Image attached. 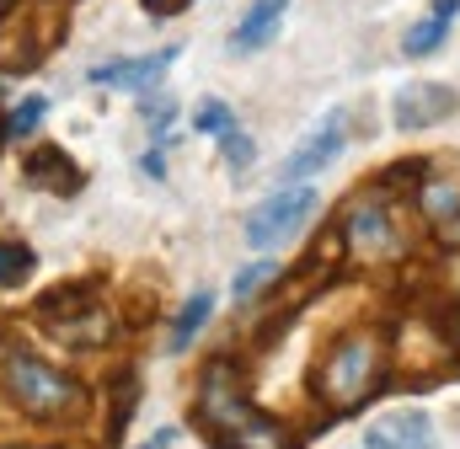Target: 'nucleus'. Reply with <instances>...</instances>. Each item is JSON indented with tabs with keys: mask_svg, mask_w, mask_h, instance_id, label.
<instances>
[{
	"mask_svg": "<svg viewBox=\"0 0 460 449\" xmlns=\"http://www.w3.org/2000/svg\"><path fill=\"white\" fill-rule=\"evenodd\" d=\"M193 423H199L220 449H295V439H289L273 418H262V412L246 401V391L235 385V369H230L226 358L209 364V374H204V385H199Z\"/></svg>",
	"mask_w": 460,
	"mask_h": 449,
	"instance_id": "obj_1",
	"label": "nucleus"
},
{
	"mask_svg": "<svg viewBox=\"0 0 460 449\" xmlns=\"http://www.w3.org/2000/svg\"><path fill=\"white\" fill-rule=\"evenodd\" d=\"M0 391L27 418H43V423H65L86 407L81 385L70 374H59L54 364H43L27 342H16V332H0Z\"/></svg>",
	"mask_w": 460,
	"mask_h": 449,
	"instance_id": "obj_2",
	"label": "nucleus"
},
{
	"mask_svg": "<svg viewBox=\"0 0 460 449\" xmlns=\"http://www.w3.org/2000/svg\"><path fill=\"white\" fill-rule=\"evenodd\" d=\"M385 374V353H380V337L369 332H348L343 342L327 348L322 369H316V391L332 401V407H358Z\"/></svg>",
	"mask_w": 460,
	"mask_h": 449,
	"instance_id": "obj_3",
	"label": "nucleus"
},
{
	"mask_svg": "<svg viewBox=\"0 0 460 449\" xmlns=\"http://www.w3.org/2000/svg\"><path fill=\"white\" fill-rule=\"evenodd\" d=\"M59 38H65L59 0H16V11L0 16V70H38Z\"/></svg>",
	"mask_w": 460,
	"mask_h": 449,
	"instance_id": "obj_4",
	"label": "nucleus"
},
{
	"mask_svg": "<svg viewBox=\"0 0 460 449\" xmlns=\"http://www.w3.org/2000/svg\"><path fill=\"white\" fill-rule=\"evenodd\" d=\"M316 215V188H273L252 215H246V241L257 246V251H268V246H284V241H295L305 220Z\"/></svg>",
	"mask_w": 460,
	"mask_h": 449,
	"instance_id": "obj_5",
	"label": "nucleus"
},
{
	"mask_svg": "<svg viewBox=\"0 0 460 449\" xmlns=\"http://www.w3.org/2000/svg\"><path fill=\"white\" fill-rule=\"evenodd\" d=\"M348 246H353L358 257H369V262L402 251V230L385 215V204H353V209H348Z\"/></svg>",
	"mask_w": 460,
	"mask_h": 449,
	"instance_id": "obj_6",
	"label": "nucleus"
},
{
	"mask_svg": "<svg viewBox=\"0 0 460 449\" xmlns=\"http://www.w3.org/2000/svg\"><path fill=\"white\" fill-rule=\"evenodd\" d=\"M450 112H456V92H450V86H439V81H412V86H402V97H396V128L418 134V128L445 123Z\"/></svg>",
	"mask_w": 460,
	"mask_h": 449,
	"instance_id": "obj_7",
	"label": "nucleus"
},
{
	"mask_svg": "<svg viewBox=\"0 0 460 449\" xmlns=\"http://www.w3.org/2000/svg\"><path fill=\"white\" fill-rule=\"evenodd\" d=\"M364 449H434V423L418 407L385 412L364 428Z\"/></svg>",
	"mask_w": 460,
	"mask_h": 449,
	"instance_id": "obj_8",
	"label": "nucleus"
},
{
	"mask_svg": "<svg viewBox=\"0 0 460 449\" xmlns=\"http://www.w3.org/2000/svg\"><path fill=\"white\" fill-rule=\"evenodd\" d=\"M343 112H332L316 134H305V145L284 161V177H311V172H322V166H332L338 155H343Z\"/></svg>",
	"mask_w": 460,
	"mask_h": 449,
	"instance_id": "obj_9",
	"label": "nucleus"
},
{
	"mask_svg": "<svg viewBox=\"0 0 460 449\" xmlns=\"http://www.w3.org/2000/svg\"><path fill=\"white\" fill-rule=\"evenodd\" d=\"M172 59H177L172 48L145 54V59H113V65H97V70H92V81H97V86H118V92H145V86H155V81L166 75V65H172Z\"/></svg>",
	"mask_w": 460,
	"mask_h": 449,
	"instance_id": "obj_10",
	"label": "nucleus"
},
{
	"mask_svg": "<svg viewBox=\"0 0 460 449\" xmlns=\"http://www.w3.org/2000/svg\"><path fill=\"white\" fill-rule=\"evenodd\" d=\"M22 177H27V188H43V193H75L81 188V172L59 145H38L22 166Z\"/></svg>",
	"mask_w": 460,
	"mask_h": 449,
	"instance_id": "obj_11",
	"label": "nucleus"
},
{
	"mask_svg": "<svg viewBox=\"0 0 460 449\" xmlns=\"http://www.w3.org/2000/svg\"><path fill=\"white\" fill-rule=\"evenodd\" d=\"M284 5L289 0H257L241 22H235V32H230V48L235 54H252V48H262L273 32H279V16H284Z\"/></svg>",
	"mask_w": 460,
	"mask_h": 449,
	"instance_id": "obj_12",
	"label": "nucleus"
},
{
	"mask_svg": "<svg viewBox=\"0 0 460 449\" xmlns=\"http://www.w3.org/2000/svg\"><path fill=\"white\" fill-rule=\"evenodd\" d=\"M92 305H97V289H92V284H70V289H49V295L38 300V316L59 332L65 321H75V316L92 311Z\"/></svg>",
	"mask_w": 460,
	"mask_h": 449,
	"instance_id": "obj_13",
	"label": "nucleus"
},
{
	"mask_svg": "<svg viewBox=\"0 0 460 449\" xmlns=\"http://www.w3.org/2000/svg\"><path fill=\"white\" fill-rule=\"evenodd\" d=\"M209 311H215V295H209V289H199V295L188 300V311L177 316V332H172V353H182V348H188L193 337L204 332V321H209Z\"/></svg>",
	"mask_w": 460,
	"mask_h": 449,
	"instance_id": "obj_14",
	"label": "nucleus"
},
{
	"mask_svg": "<svg viewBox=\"0 0 460 449\" xmlns=\"http://www.w3.org/2000/svg\"><path fill=\"white\" fill-rule=\"evenodd\" d=\"M445 32H450V16H439V11H434V16H423L418 27H407V32H402V48H407V54H434V48L445 43Z\"/></svg>",
	"mask_w": 460,
	"mask_h": 449,
	"instance_id": "obj_15",
	"label": "nucleus"
},
{
	"mask_svg": "<svg viewBox=\"0 0 460 449\" xmlns=\"http://www.w3.org/2000/svg\"><path fill=\"white\" fill-rule=\"evenodd\" d=\"M423 209H429L434 220L460 215V188L456 182H445V177H429V182H423Z\"/></svg>",
	"mask_w": 460,
	"mask_h": 449,
	"instance_id": "obj_16",
	"label": "nucleus"
},
{
	"mask_svg": "<svg viewBox=\"0 0 460 449\" xmlns=\"http://www.w3.org/2000/svg\"><path fill=\"white\" fill-rule=\"evenodd\" d=\"M43 112H49V102H43V97H22V108L5 112V128H0V134H5V139H27V134L43 123Z\"/></svg>",
	"mask_w": 460,
	"mask_h": 449,
	"instance_id": "obj_17",
	"label": "nucleus"
},
{
	"mask_svg": "<svg viewBox=\"0 0 460 449\" xmlns=\"http://www.w3.org/2000/svg\"><path fill=\"white\" fill-rule=\"evenodd\" d=\"M32 273V246H22V241H0V284L11 289V284H22Z\"/></svg>",
	"mask_w": 460,
	"mask_h": 449,
	"instance_id": "obj_18",
	"label": "nucleus"
},
{
	"mask_svg": "<svg viewBox=\"0 0 460 449\" xmlns=\"http://www.w3.org/2000/svg\"><path fill=\"white\" fill-rule=\"evenodd\" d=\"M193 128H204V134H230V128H235V118H230L226 102H204V108L193 112Z\"/></svg>",
	"mask_w": 460,
	"mask_h": 449,
	"instance_id": "obj_19",
	"label": "nucleus"
},
{
	"mask_svg": "<svg viewBox=\"0 0 460 449\" xmlns=\"http://www.w3.org/2000/svg\"><path fill=\"white\" fill-rule=\"evenodd\" d=\"M273 273H279V268H273V262H252V268H246V273H241V278H235V300H246V295H252V289H262V284H268V278H273Z\"/></svg>",
	"mask_w": 460,
	"mask_h": 449,
	"instance_id": "obj_20",
	"label": "nucleus"
},
{
	"mask_svg": "<svg viewBox=\"0 0 460 449\" xmlns=\"http://www.w3.org/2000/svg\"><path fill=\"white\" fill-rule=\"evenodd\" d=\"M226 161L230 166H246V161H252V139H246V134H235V128L226 134Z\"/></svg>",
	"mask_w": 460,
	"mask_h": 449,
	"instance_id": "obj_21",
	"label": "nucleus"
},
{
	"mask_svg": "<svg viewBox=\"0 0 460 449\" xmlns=\"http://www.w3.org/2000/svg\"><path fill=\"white\" fill-rule=\"evenodd\" d=\"M177 5H182V0H145V11H150V16H172Z\"/></svg>",
	"mask_w": 460,
	"mask_h": 449,
	"instance_id": "obj_22",
	"label": "nucleus"
},
{
	"mask_svg": "<svg viewBox=\"0 0 460 449\" xmlns=\"http://www.w3.org/2000/svg\"><path fill=\"white\" fill-rule=\"evenodd\" d=\"M166 445H172V428H161V434H155V439H150L145 449H166Z\"/></svg>",
	"mask_w": 460,
	"mask_h": 449,
	"instance_id": "obj_23",
	"label": "nucleus"
},
{
	"mask_svg": "<svg viewBox=\"0 0 460 449\" xmlns=\"http://www.w3.org/2000/svg\"><path fill=\"white\" fill-rule=\"evenodd\" d=\"M450 337H456V348H460V305L450 311Z\"/></svg>",
	"mask_w": 460,
	"mask_h": 449,
	"instance_id": "obj_24",
	"label": "nucleus"
},
{
	"mask_svg": "<svg viewBox=\"0 0 460 449\" xmlns=\"http://www.w3.org/2000/svg\"><path fill=\"white\" fill-rule=\"evenodd\" d=\"M456 5H460V0H456Z\"/></svg>",
	"mask_w": 460,
	"mask_h": 449,
	"instance_id": "obj_25",
	"label": "nucleus"
}]
</instances>
